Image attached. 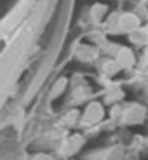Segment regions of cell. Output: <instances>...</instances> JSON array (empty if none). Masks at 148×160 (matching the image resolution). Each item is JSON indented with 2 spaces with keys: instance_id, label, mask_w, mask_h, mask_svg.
<instances>
[{
  "instance_id": "obj_3",
  "label": "cell",
  "mask_w": 148,
  "mask_h": 160,
  "mask_svg": "<svg viewBox=\"0 0 148 160\" xmlns=\"http://www.w3.org/2000/svg\"><path fill=\"white\" fill-rule=\"evenodd\" d=\"M117 61H119V64H122V66H129V64L132 63V52L129 51V49H122V51L119 52V56H117Z\"/></svg>"
},
{
  "instance_id": "obj_1",
  "label": "cell",
  "mask_w": 148,
  "mask_h": 160,
  "mask_svg": "<svg viewBox=\"0 0 148 160\" xmlns=\"http://www.w3.org/2000/svg\"><path fill=\"white\" fill-rule=\"evenodd\" d=\"M101 117H103V108H101L98 103H92V104H89L87 110H85L84 120L85 122H98Z\"/></svg>"
},
{
  "instance_id": "obj_2",
  "label": "cell",
  "mask_w": 148,
  "mask_h": 160,
  "mask_svg": "<svg viewBox=\"0 0 148 160\" xmlns=\"http://www.w3.org/2000/svg\"><path fill=\"white\" fill-rule=\"evenodd\" d=\"M120 28L122 30H134L138 26V24H140V21H138V18L136 16H132V14H124V16L120 18Z\"/></svg>"
}]
</instances>
